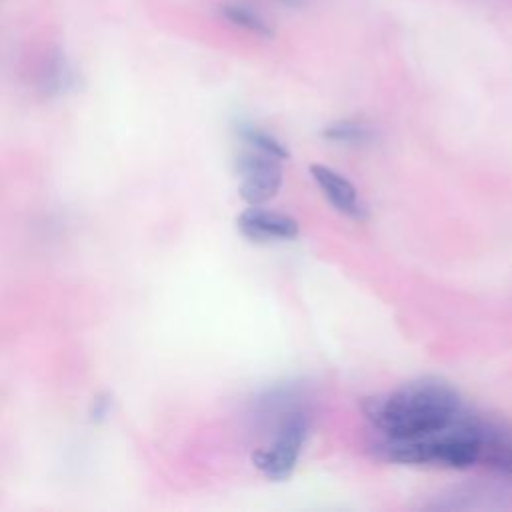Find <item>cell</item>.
Segmentation results:
<instances>
[{"label":"cell","mask_w":512,"mask_h":512,"mask_svg":"<svg viewBox=\"0 0 512 512\" xmlns=\"http://www.w3.org/2000/svg\"><path fill=\"white\" fill-rule=\"evenodd\" d=\"M480 462L500 478L512 480V430L506 424L480 420Z\"/></svg>","instance_id":"obj_7"},{"label":"cell","mask_w":512,"mask_h":512,"mask_svg":"<svg viewBox=\"0 0 512 512\" xmlns=\"http://www.w3.org/2000/svg\"><path fill=\"white\" fill-rule=\"evenodd\" d=\"M322 136L330 142H338V144H366L374 138V130L364 124V122H356V120H338L328 124L322 130Z\"/></svg>","instance_id":"obj_10"},{"label":"cell","mask_w":512,"mask_h":512,"mask_svg":"<svg viewBox=\"0 0 512 512\" xmlns=\"http://www.w3.org/2000/svg\"><path fill=\"white\" fill-rule=\"evenodd\" d=\"M274 2H278L282 6H288V8H302V6L308 4V0H274Z\"/></svg>","instance_id":"obj_11"},{"label":"cell","mask_w":512,"mask_h":512,"mask_svg":"<svg viewBox=\"0 0 512 512\" xmlns=\"http://www.w3.org/2000/svg\"><path fill=\"white\" fill-rule=\"evenodd\" d=\"M310 174H312L314 182L318 184V188L322 190V194L326 196V200L340 214H344L352 220H358V222L368 218V208L364 206V202L358 196V190L354 188V184L348 178H344L336 170L322 166V164H312Z\"/></svg>","instance_id":"obj_5"},{"label":"cell","mask_w":512,"mask_h":512,"mask_svg":"<svg viewBox=\"0 0 512 512\" xmlns=\"http://www.w3.org/2000/svg\"><path fill=\"white\" fill-rule=\"evenodd\" d=\"M282 160L250 150L238 156L236 170L240 176V198L258 206L274 198L282 186Z\"/></svg>","instance_id":"obj_4"},{"label":"cell","mask_w":512,"mask_h":512,"mask_svg":"<svg viewBox=\"0 0 512 512\" xmlns=\"http://www.w3.org/2000/svg\"><path fill=\"white\" fill-rule=\"evenodd\" d=\"M364 414L386 440L434 434L460 420L466 410L456 388L438 378H422L392 394L364 402Z\"/></svg>","instance_id":"obj_1"},{"label":"cell","mask_w":512,"mask_h":512,"mask_svg":"<svg viewBox=\"0 0 512 512\" xmlns=\"http://www.w3.org/2000/svg\"><path fill=\"white\" fill-rule=\"evenodd\" d=\"M238 230L254 242H270V240H292L298 236L300 226L294 218L264 210V208H246L238 216Z\"/></svg>","instance_id":"obj_6"},{"label":"cell","mask_w":512,"mask_h":512,"mask_svg":"<svg viewBox=\"0 0 512 512\" xmlns=\"http://www.w3.org/2000/svg\"><path fill=\"white\" fill-rule=\"evenodd\" d=\"M480 420L468 412L444 430L410 440L382 438L380 452L386 460L414 466L466 470L480 464Z\"/></svg>","instance_id":"obj_2"},{"label":"cell","mask_w":512,"mask_h":512,"mask_svg":"<svg viewBox=\"0 0 512 512\" xmlns=\"http://www.w3.org/2000/svg\"><path fill=\"white\" fill-rule=\"evenodd\" d=\"M308 438V418L302 412H288L282 418L272 442L252 454L254 466L270 480H286L300 458Z\"/></svg>","instance_id":"obj_3"},{"label":"cell","mask_w":512,"mask_h":512,"mask_svg":"<svg viewBox=\"0 0 512 512\" xmlns=\"http://www.w3.org/2000/svg\"><path fill=\"white\" fill-rule=\"evenodd\" d=\"M220 14L226 22H230L246 32H252L262 38L274 36V30L270 28V24L252 6H246L240 2H228V4L220 6Z\"/></svg>","instance_id":"obj_8"},{"label":"cell","mask_w":512,"mask_h":512,"mask_svg":"<svg viewBox=\"0 0 512 512\" xmlns=\"http://www.w3.org/2000/svg\"><path fill=\"white\" fill-rule=\"evenodd\" d=\"M236 134H238V138H240L246 146H250V150L262 152V154H268V156H274V158H278V160H282V162L290 156L288 150H286V146H284L278 138H274L270 132H266V130H262V128L250 124V122H240V124H236Z\"/></svg>","instance_id":"obj_9"}]
</instances>
